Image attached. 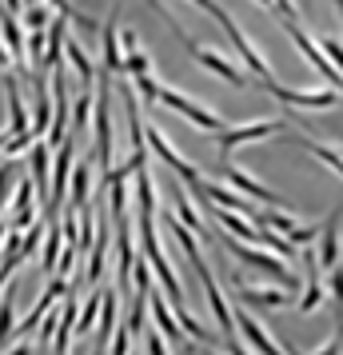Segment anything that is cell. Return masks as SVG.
I'll return each mask as SVG.
<instances>
[{"mask_svg": "<svg viewBox=\"0 0 343 355\" xmlns=\"http://www.w3.org/2000/svg\"><path fill=\"white\" fill-rule=\"evenodd\" d=\"M220 243H224V248H228V256H236L240 263H247V268H256V272H263V275H272V279H276L283 291H295V288H299V275H295L292 268H288V259H279L276 252L231 240L228 232H220Z\"/></svg>", "mask_w": 343, "mask_h": 355, "instance_id": "obj_1", "label": "cell"}, {"mask_svg": "<svg viewBox=\"0 0 343 355\" xmlns=\"http://www.w3.org/2000/svg\"><path fill=\"white\" fill-rule=\"evenodd\" d=\"M100 88H96V108H92V128H96V164L104 168V176L112 172L116 140H112V72L100 68Z\"/></svg>", "mask_w": 343, "mask_h": 355, "instance_id": "obj_2", "label": "cell"}, {"mask_svg": "<svg viewBox=\"0 0 343 355\" xmlns=\"http://www.w3.org/2000/svg\"><path fill=\"white\" fill-rule=\"evenodd\" d=\"M160 104L164 108H172V112H180L192 128H200V132H224L228 128V120L220 112H212V108H204L200 100H192V96H184V92H176V88H164L160 84Z\"/></svg>", "mask_w": 343, "mask_h": 355, "instance_id": "obj_3", "label": "cell"}, {"mask_svg": "<svg viewBox=\"0 0 343 355\" xmlns=\"http://www.w3.org/2000/svg\"><path fill=\"white\" fill-rule=\"evenodd\" d=\"M279 24H283V33L292 36V44H295V49L304 52V60H308V64L315 68V72H319L324 80H331V88H335V92L343 96V76L335 72V64H331V60L324 56V49H319V40H315V36H311L308 28L299 24V20H279Z\"/></svg>", "mask_w": 343, "mask_h": 355, "instance_id": "obj_4", "label": "cell"}, {"mask_svg": "<svg viewBox=\"0 0 343 355\" xmlns=\"http://www.w3.org/2000/svg\"><path fill=\"white\" fill-rule=\"evenodd\" d=\"M283 128H288L283 120H252V124H228L224 132H216V144H220V160L228 164V156L236 152V148L256 144V140H263V136H276V132H283Z\"/></svg>", "mask_w": 343, "mask_h": 355, "instance_id": "obj_5", "label": "cell"}, {"mask_svg": "<svg viewBox=\"0 0 343 355\" xmlns=\"http://www.w3.org/2000/svg\"><path fill=\"white\" fill-rule=\"evenodd\" d=\"M231 320H236V327L244 331V343H247L256 355H288V352H283V343H279V336L263 331V323L256 320V315H252L244 304L231 307Z\"/></svg>", "mask_w": 343, "mask_h": 355, "instance_id": "obj_6", "label": "cell"}, {"mask_svg": "<svg viewBox=\"0 0 343 355\" xmlns=\"http://www.w3.org/2000/svg\"><path fill=\"white\" fill-rule=\"evenodd\" d=\"M224 33H228V40L236 44V52H240V60H244V68H247V72H252V76H256V80L263 84V88H272V84H279V80H276V72H272V64H267V60L260 56V49H256V44L247 40V33L240 28V24H236V20H228V24H224Z\"/></svg>", "mask_w": 343, "mask_h": 355, "instance_id": "obj_7", "label": "cell"}, {"mask_svg": "<svg viewBox=\"0 0 343 355\" xmlns=\"http://www.w3.org/2000/svg\"><path fill=\"white\" fill-rule=\"evenodd\" d=\"M184 49H188V56H192V60H196L200 68L216 72V76H220L224 84H231V88H244V84H247L244 68H240V64H231V60L224 56V52H216V49H200L196 40H192V36L184 40Z\"/></svg>", "mask_w": 343, "mask_h": 355, "instance_id": "obj_8", "label": "cell"}, {"mask_svg": "<svg viewBox=\"0 0 343 355\" xmlns=\"http://www.w3.org/2000/svg\"><path fill=\"white\" fill-rule=\"evenodd\" d=\"M28 180H33L36 196H40V208H44V220H49V208H52V152L44 140H36L28 148Z\"/></svg>", "mask_w": 343, "mask_h": 355, "instance_id": "obj_9", "label": "cell"}, {"mask_svg": "<svg viewBox=\"0 0 343 355\" xmlns=\"http://www.w3.org/2000/svg\"><path fill=\"white\" fill-rule=\"evenodd\" d=\"M267 92H272L279 104H288V108H335V104H343V96L335 88L311 92V88H283V84H272Z\"/></svg>", "mask_w": 343, "mask_h": 355, "instance_id": "obj_10", "label": "cell"}, {"mask_svg": "<svg viewBox=\"0 0 343 355\" xmlns=\"http://www.w3.org/2000/svg\"><path fill=\"white\" fill-rule=\"evenodd\" d=\"M148 307H152V323L160 327L164 343H172V347H180V352H192V347H196V343L180 331V323H176V315H172V307H168V300H164L160 291L148 288Z\"/></svg>", "mask_w": 343, "mask_h": 355, "instance_id": "obj_11", "label": "cell"}, {"mask_svg": "<svg viewBox=\"0 0 343 355\" xmlns=\"http://www.w3.org/2000/svg\"><path fill=\"white\" fill-rule=\"evenodd\" d=\"M231 295H236V304L244 307H292V291L283 288H247L240 275H231Z\"/></svg>", "mask_w": 343, "mask_h": 355, "instance_id": "obj_12", "label": "cell"}, {"mask_svg": "<svg viewBox=\"0 0 343 355\" xmlns=\"http://www.w3.org/2000/svg\"><path fill=\"white\" fill-rule=\"evenodd\" d=\"M52 76V72H49ZM49 76H33V136H44L52 132V112H56V104H52V84Z\"/></svg>", "mask_w": 343, "mask_h": 355, "instance_id": "obj_13", "label": "cell"}, {"mask_svg": "<svg viewBox=\"0 0 343 355\" xmlns=\"http://www.w3.org/2000/svg\"><path fill=\"white\" fill-rule=\"evenodd\" d=\"M220 176L228 180V188H236L240 196H252V200H267V204H283V196L272 192V188H263L260 180H252L240 168V164H220Z\"/></svg>", "mask_w": 343, "mask_h": 355, "instance_id": "obj_14", "label": "cell"}, {"mask_svg": "<svg viewBox=\"0 0 343 355\" xmlns=\"http://www.w3.org/2000/svg\"><path fill=\"white\" fill-rule=\"evenodd\" d=\"M315 263H319V272H327V275L343 263V256H340V211H331V220H324L319 248H315Z\"/></svg>", "mask_w": 343, "mask_h": 355, "instance_id": "obj_15", "label": "cell"}, {"mask_svg": "<svg viewBox=\"0 0 343 355\" xmlns=\"http://www.w3.org/2000/svg\"><path fill=\"white\" fill-rule=\"evenodd\" d=\"M4 100H8V124H12V136H28V140H36L33 136V112H28L24 96H20L12 72H4Z\"/></svg>", "mask_w": 343, "mask_h": 355, "instance_id": "obj_16", "label": "cell"}, {"mask_svg": "<svg viewBox=\"0 0 343 355\" xmlns=\"http://www.w3.org/2000/svg\"><path fill=\"white\" fill-rule=\"evenodd\" d=\"M56 295H68V279H64V275H52V279H49L44 295H40V300L33 304V311L20 320V327H17L20 336H33L36 327H40V320H44V315L52 311V304H56Z\"/></svg>", "mask_w": 343, "mask_h": 355, "instance_id": "obj_17", "label": "cell"}, {"mask_svg": "<svg viewBox=\"0 0 343 355\" xmlns=\"http://www.w3.org/2000/svg\"><path fill=\"white\" fill-rule=\"evenodd\" d=\"M24 24H20L4 4H0V40H4V49L12 52V64H20V72H28V52H24Z\"/></svg>", "mask_w": 343, "mask_h": 355, "instance_id": "obj_18", "label": "cell"}, {"mask_svg": "<svg viewBox=\"0 0 343 355\" xmlns=\"http://www.w3.org/2000/svg\"><path fill=\"white\" fill-rule=\"evenodd\" d=\"M68 180H72V136H68L64 144L56 148V156H52V208H49V220H52V211H56V204L64 200Z\"/></svg>", "mask_w": 343, "mask_h": 355, "instance_id": "obj_19", "label": "cell"}, {"mask_svg": "<svg viewBox=\"0 0 343 355\" xmlns=\"http://www.w3.org/2000/svg\"><path fill=\"white\" fill-rule=\"evenodd\" d=\"M172 204H176V220H180L184 227H188V232H192V236H204V240H208V224H204V220H200V211H196V204H192V200H188V192H184V180L176 176L172 180Z\"/></svg>", "mask_w": 343, "mask_h": 355, "instance_id": "obj_20", "label": "cell"}, {"mask_svg": "<svg viewBox=\"0 0 343 355\" xmlns=\"http://www.w3.org/2000/svg\"><path fill=\"white\" fill-rule=\"evenodd\" d=\"M100 49H104V68L112 76H124V52H120V28H116V12L108 17V24L100 28Z\"/></svg>", "mask_w": 343, "mask_h": 355, "instance_id": "obj_21", "label": "cell"}, {"mask_svg": "<svg viewBox=\"0 0 343 355\" xmlns=\"http://www.w3.org/2000/svg\"><path fill=\"white\" fill-rule=\"evenodd\" d=\"M68 208L84 211L88 208V200H92V160H80L72 168V180H68Z\"/></svg>", "mask_w": 343, "mask_h": 355, "instance_id": "obj_22", "label": "cell"}, {"mask_svg": "<svg viewBox=\"0 0 343 355\" xmlns=\"http://www.w3.org/2000/svg\"><path fill=\"white\" fill-rule=\"evenodd\" d=\"M104 259H108V216L100 211L96 243H92V252H88V284H100V275H104Z\"/></svg>", "mask_w": 343, "mask_h": 355, "instance_id": "obj_23", "label": "cell"}, {"mask_svg": "<svg viewBox=\"0 0 343 355\" xmlns=\"http://www.w3.org/2000/svg\"><path fill=\"white\" fill-rule=\"evenodd\" d=\"M64 56H68V64L76 68V76H80L84 88H92V84H96V72H100V68L88 60V52H84L76 40H64Z\"/></svg>", "mask_w": 343, "mask_h": 355, "instance_id": "obj_24", "label": "cell"}, {"mask_svg": "<svg viewBox=\"0 0 343 355\" xmlns=\"http://www.w3.org/2000/svg\"><path fill=\"white\" fill-rule=\"evenodd\" d=\"M136 204H140V216L144 220H156V184H152V172H136Z\"/></svg>", "mask_w": 343, "mask_h": 355, "instance_id": "obj_25", "label": "cell"}, {"mask_svg": "<svg viewBox=\"0 0 343 355\" xmlns=\"http://www.w3.org/2000/svg\"><path fill=\"white\" fill-rule=\"evenodd\" d=\"M56 12H52V4H28L24 12H20V24H24V33H44Z\"/></svg>", "mask_w": 343, "mask_h": 355, "instance_id": "obj_26", "label": "cell"}, {"mask_svg": "<svg viewBox=\"0 0 343 355\" xmlns=\"http://www.w3.org/2000/svg\"><path fill=\"white\" fill-rule=\"evenodd\" d=\"M64 232H60V227L52 224L49 220V243H44V279H52V275H56V263H60V252H64Z\"/></svg>", "mask_w": 343, "mask_h": 355, "instance_id": "obj_27", "label": "cell"}, {"mask_svg": "<svg viewBox=\"0 0 343 355\" xmlns=\"http://www.w3.org/2000/svg\"><path fill=\"white\" fill-rule=\"evenodd\" d=\"M92 108H96V88H84L76 96V104H72V128L76 132H84L92 124Z\"/></svg>", "mask_w": 343, "mask_h": 355, "instance_id": "obj_28", "label": "cell"}, {"mask_svg": "<svg viewBox=\"0 0 343 355\" xmlns=\"http://www.w3.org/2000/svg\"><path fill=\"white\" fill-rule=\"evenodd\" d=\"M96 320H100V291H92V295L84 300L80 315H76V336H88V331L96 327Z\"/></svg>", "mask_w": 343, "mask_h": 355, "instance_id": "obj_29", "label": "cell"}, {"mask_svg": "<svg viewBox=\"0 0 343 355\" xmlns=\"http://www.w3.org/2000/svg\"><path fill=\"white\" fill-rule=\"evenodd\" d=\"M12 295H17V288H4V295H0V352H4L8 336L17 331L12 327Z\"/></svg>", "mask_w": 343, "mask_h": 355, "instance_id": "obj_30", "label": "cell"}, {"mask_svg": "<svg viewBox=\"0 0 343 355\" xmlns=\"http://www.w3.org/2000/svg\"><path fill=\"white\" fill-rule=\"evenodd\" d=\"M327 291H331V304H335V320H340V331H343V263L335 272L327 275Z\"/></svg>", "mask_w": 343, "mask_h": 355, "instance_id": "obj_31", "label": "cell"}, {"mask_svg": "<svg viewBox=\"0 0 343 355\" xmlns=\"http://www.w3.org/2000/svg\"><path fill=\"white\" fill-rule=\"evenodd\" d=\"M112 216L116 220H128V180H112Z\"/></svg>", "mask_w": 343, "mask_h": 355, "instance_id": "obj_32", "label": "cell"}, {"mask_svg": "<svg viewBox=\"0 0 343 355\" xmlns=\"http://www.w3.org/2000/svg\"><path fill=\"white\" fill-rule=\"evenodd\" d=\"M192 4H196V8H204V12H208V17L216 20V24H220V28H224V24H228V8H224V4H220V0H192Z\"/></svg>", "mask_w": 343, "mask_h": 355, "instance_id": "obj_33", "label": "cell"}, {"mask_svg": "<svg viewBox=\"0 0 343 355\" xmlns=\"http://www.w3.org/2000/svg\"><path fill=\"white\" fill-rule=\"evenodd\" d=\"M148 8H156V12H160V20H164V24H168V28H172V33H180V40H188V33H184V28H180V20L172 17V12H168V8H164L160 0H148Z\"/></svg>", "mask_w": 343, "mask_h": 355, "instance_id": "obj_34", "label": "cell"}, {"mask_svg": "<svg viewBox=\"0 0 343 355\" xmlns=\"http://www.w3.org/2000/svg\"><path fill=\"white\" fill-rule=\"evenodd\" d=\"M272 12L279 20H295V0H272Z\"/></svg>", "mask_w": 343, "mask_h": 355, "instance_id": "obj_35", "label": "cell"}, {"mask_svg": "<svg viewBox=\"0 0 343 355\" xmlns=\"http://www.w3.org/2000/svg\"><path fill=\"white\" fill-rule=\"evenodd\" d=\"M8 188H12V176H8V168H0V208L8 204Z\"/></svg>", "mask_w": 343, "mask_h": 355, "instance_id": "obj_36", "label": "cell"}, {"mask_svg": "<svg viewBox=\"0 0 343 355\" xmlns=\"http://www.w3.org/2000/svg\"><path fill=\"white\" fill-rule=\"evenodd\" d=\"M315 355H340V339H331V343H324V347H319Z\"/></svg>", "mask_w": 343, "mask_h": 355, "instance_id": "obj_37", "label": "cell"}, {"mask_svg": "<svg viewBox=\"0 0 343 355\" xmlns=\"http://www.w3.org/2000/svg\"><path fill=\"white\" fill-rule=\"evenodd\" d=\"M0 68H12V52L4 49V40H0Z\"/></svg>", "mask_w": 343, "mask_h": 355, "instance_id": "obj_38", "label": "cell"}, {"mask_svg": "<svg viewBox=\"0 0 343 355\" xmlns=\"http://www.w3.org/2000/svg\"><path fill=\"white\" fill-rule=\"evenodd\" d=\"M279 343H283V352H288V355H304V352H299V347L292 343V339H279Z\"/></svg>", "mask_w": 343, "mask_h": 355, "instance_id": "obj_39", "label": "cell"}, {"mask_svg": "<svg viewBox=\"0 0 343 355\" xmlns=\"http://www.w3.org/2000/svg\"><path fill=\"white\" fill-rule=\"evenodd\" d=\"M4 148H8V132H0V156H4Z\"/></svg>", "mask_w": 343, "mask_h": 355, "instance_id": "obj_40", "label": "cell"}, {"mask_svg": "<svg viewBox=\"0 0 343 355\" xmlns=\"http://www.w3.org/2000/svg\"><path fill=\"white\" fill-rule=\"evenodd\" d=\"M4 236H8V227L0 224V248H4Z\"/></svg>", "mask_w": 343, "mask_h": 355, "instance_id": "obj_41", "label": "cell"}, {"mask_svg": "<svg viewBox=\"0 0 343 355\" xmlns=\"http://www.w3.org/2000/svg\"><path fill=\"white\" fill-rule=\"evenodd\" d=\"M340 156H343V148H340Z\"/></svg>", "mask_w": 343, "mask_h": 355, "instance_id": "obj_42", "label": "cell"}, {"mask_svg": "<svg viewBox=\"0 0 343 355\" xmlns=\"http://www.w3.org/2000/svg\"><path fill=\"white\" fill-rule=\"evenodd\" d=\"M204 355H212V352H204Z\"/></svg>", "mask_w": 343, "mask_h": 355, "instance_id": "obj_43", "label": "cell"}, {"mask_svg": "<svg viewBox=\"0 0 343 355\" xmlns=\"http://www.w3.org/2000/svg\"><path fill=\"white\" fill-rule=\"evenodd\" d=\"M76 355H80V352H76Z\"/></svg>", "mask_w": 343, "mask_h": 355, "instance_id": "obj_44", "label": "cell"}]
</instances>
